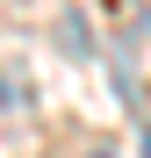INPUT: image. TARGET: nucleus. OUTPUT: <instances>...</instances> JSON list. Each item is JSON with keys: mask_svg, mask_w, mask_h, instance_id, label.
Wrapping results in <instances>:
<instances>
[{"mask_svg": "<svg viewBox=\"0 0 151 158\" xmlns=\"http://www.w3.org/2000/svg\"><path fill=\"white\" fill-rule=\"evenodd\" d=\"M94 158H101V151H94Z\"/></svg>", "mask_w": 151, "mask_h": 158, "instance_id": "f03ea898", "label": "nucleus"}, {"mask_svg": "<svg viewBox=\"0 0 151 158\" xmlns=\"http://www.w3.org/2000/svg\"><path fill=\"white\" fill-rule=\"evenodd\" d=\"M144 158H151V129H144Z\"/></svg>", "mask_w": 151, "mask_h": 158, "instance_id": "f257e3e1", "label": "nucleus"}]
</instances>
